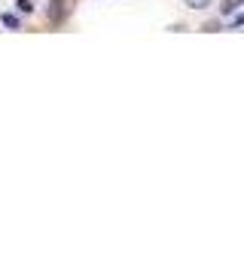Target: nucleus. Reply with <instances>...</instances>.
<instances>
[{
    "instance_id": "5",
    "label": "nucleus",
    "mask_w": 244,
    "mask_h": 262,
    "mask_svg": "<svg viewBox=\"0 0 244 262\" xmlns=\"http://www.w3.org/2000/svg\"><path fill=\"white\" fill-rule=\"evenodd\" d=\"M232 28H244V15H238V18H232Z\"/></svg>"
},
{
    "instance_id": "3",
    "label": "nucleus",
    "mask_w": 244,
    "mask_h": 262,
    "mask_svg": "<svg viewBox=\"0 0 244 262\" xmlns=\"http://www.w3.org/2000/svg\"><path fill=\"white\" fill-rule=\"evenodd\" d=\"M186 6L189 9H205V6H211V0H186Z\"/></svg>"
},
{
    "instance_id": "4",
    "label": "nucleus",
    "mask_w": 244,
    "mask_h": 262,
    "mask_svg": "<svg viewBox=\"0 0 244 262\" xmlns=\"http://www.w3.org/2000/svg\"><path fill=\"white\" fill-rule=\"evenodd\" d=\"M3 25H6V28H18V18H15V15H3Z\"/></svg>"
},
{
    "instance_id": "1",
    "label": "nucleus",
    "mask_w": 244,
    "mask_h": 262,
    "mask_svg": "<svg viewBox=\"0 0 244 262\" xmlns=\"http://www.w3.org/2000/svg\"><path fill=\"white\" fill-rule=\"evenodd\" d=\"M238 6H244V0H223V6H220V9H223V15H229V12H235Z\"/></svg>"
},
{
    "instance_id": "2",
    "label": "nucleus",
    "mask_w": 244,
    "mask_h": 262,
    "mask_svg": "<svg viewBox=\"0 0 244 262\" xmlns=\"http://www.w3.org/2000/svg\"><path fill=\"white\" fill-rule=\"evenodd\" d=\"M15 6H18V12H25V15H28V12H34V3H31V0H18Z\"/></svg>"
}]
</instances>
